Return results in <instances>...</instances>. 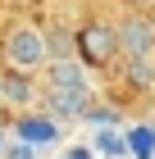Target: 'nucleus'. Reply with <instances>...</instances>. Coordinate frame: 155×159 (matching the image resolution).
Returning a JSON list of instances; mask_svg holds the SVG:
<instances>
[{
    "label": "nucleus",
    "mask_w": 155,
    "mask_h": 159,
    "mask_svg": "<svg viewBox=\"0 0 155 159\" xmlns=\"http://www.w3.org/2000/svg\"><path fill=\"white\" fill-rule=\"evenodd\" d=\"M0 55H5V73L32 77L46 68V37L36 27H9L0 41Z\"/></svg>",
    "instance_id": "obj_2"
},
{
    "label": "nucleus",
    "mask_w": 155,
    "mask_h": 159,
    "mask_svg": "<svg viewBox=\"0 0 155 159\" xmlns=\"http://www.w3.org/2000/svg\"><path fill=\"white\" fill-rule=\"evenodd\" d=\"M114 32H119V50L128 55V59L155 50V18H146V14H128Z\"/></svg>",
    "instance_id": "obj_4"
},
{
    "label": "nucleus",
    "mask_w": 155,
    "mask_h": 159,
    "mask_svg": "<svg viewBox=\"0 0 155 159\" xmlns=\"http://www.w3.org/2000/svg\"><path fill=\"white\" fill-rule=\"evenodd\" d=\"M0 100H9V105H27L32 100V82L18 73H5L0 77Z\"/></svg>",
    "instance_id": "obj_7"
},
{
    "label": "nucleus",
    "mask_w": 155,
    "mask_h": 159,
    "mask_svg": "<svg viewBox=\"0 0 155 159\" xmlns=\"http://www.w3.org/2000/svg\"><path fill=\"white\" fill-rule=\"evenodd\" d=\"M78 55H82L87 68H109L114 64V55H119V32L109 23H100V18H91V23L78 27Z\"/></svg>",
    "instance_id": "obj_3"
},
{
    "label": "nucleus",
    "mask_w": 155,
    "mask_h": 159,
    "mask_svg": "<svg viewBox=\"0 0 155 159\" xmlns=\"http://www.w3.org/2000/svg\"><path fill=\"white\" fill-rule=\"evenodd\" d=\"M123 73H128L132 86H146V91H151V86H155V50H151V55L128 59V64H123Z\"/></svg>",
    "instance_id": "obj_6"
},
{
    "label": "nucleus",
    "mask_w": 155,
    "mask_h": 159,
    "mask_svg": "<svg viewBox=\"0 0 155 159\" xmlns=\"http://www.w3.org/2000/svg\"><path fill=\"white\" fill-rule=\"evenodd\" d=\"M64 159H91V150H87V146H73V150H69Z\"/></svg>",
    "instance_id": "obj_10"
},
{
    "label": "nucleus",
    "mask_w": 155,
    "mask_h": 159,
    "mask_svg": "<svg viewBox=\"0 0 155 159\" xmlns=\"http://www.w3.org/2000/svg\"><path fill=\"white\" fill-rule=\"evenodd\" d=\"M128 150H137L142 159H151V150H155V127H132V132H128Z\"/></svg>",
    "instance_id": "obj_8"
},
{
    "label": "nucleus",
    "mask_w": 155,
    "mask_h": 159,
    "mask_svg": "<svg viewBox=\"0 0 155 159\" xmlns=\"http://www.w3.org/2000/svg\"><path fill=\"white\" fill-rule=\"evenodd\" d=\"M46 100H50L55 114H87V105H91V86H87L82 64H73V59L46 64Z\"/></svg>",
    "instance_id": "obj_1"
},
{
    "label": "nucleus",
    "mask_w": 155,
    "mask_h": 159,
    "mask_svg": "<svg viewBox=\"0 0 155 159\" xmlns=\"http://www.w3.org/2000/svg\"><path fill=\"white\" fill-rule=\"evenodd\" d=\"M128 146L119 132H96V150H105V155H119V150Z\"/></svg>",
    "instance_id": "obj_9"
},
{
    "label": "nucleus",
    "mask_w": 155,
    "mask_h": 159,
    "mask_svg": "<svg viewBox=\"0 0 155 159\" xmlns=\"http://www.w3.org/2000/svg\"><path fill=\"white\" fill-rule=\"evenodd\" d=\"M14 132H18V141H27V146H50V141L60 136V127H55V118H46V114H23V118L14 123Z\"/></svg>",
    "instance_id": "obj_5"
}]
</instances>
